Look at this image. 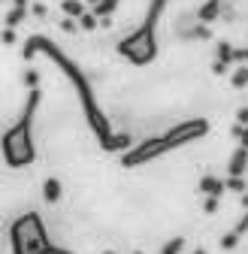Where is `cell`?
Instances as JSON below:
<instances>
[{
  "instance_id": "cell-8",
  "label": "cell",
  "mask_w": 248,
  "mask_h": 254,
  "mask_svg": "<svg viewBox=\"0 0 248 254\" xmlns=\"http://www.w3.org/2000/svg\"><path fill=\"white\" fill-rule=\"evenodd\" d=\"M61 197H64V188H61V182H58L55 176H49V179L43 182V200H46L49 206H55V203H61Z\"/></svg>"
},
{
  "instance_id": "cell-3",
  "label": "cell",
  "mask_w": 248,
  "mask_h": 254,
  "mask_svg": "<svg viewBox=\"0 0 248 254\" xmlns=\"http://www.w3.org/2000/svg\"><path fill=\"white\" fill-rule=\"evenodd\" d=\"M40 85L27 88V100L15 118L12 127H6L3 139H0V154H3L6 167L12 170H24L37 161V142H34V121H37V109H40Z\"/></svg>"
},
{
  "instance_id": "cell-12",
  "label": "cell",
  "mask_w": 248,
  "mask_h": 254,
  "mask_svg": "<svg viewBox=\"0 0 248 254\" xmlns=\"http://www.w3.org/2000/svg\"><path fill=\"white\" fill-rule=\"evenodd\" d=\"M218 206H221V197H206L203 212H206V215H215V212H218Z\"/></svg>"
},
{
  "instance_id": "cell-6",
  "label": "cell",
  "mask_w": 248,
  "mask_h": 254,
  "mask_svg": "<svg viewBox=\"0 0 248 254\" xmlns=\"http://www.w3.org/2000/svg\"><path fill=\"white\" fill-rule=\"evenodd\" d=\"M200 194L203 197H221L224 194V179L221 176H203L200 179Z\"/></svg>"
},
{
  "instance_id": "cell-13",
  "label": "cell",
  "mask_w": 248,
  "mask_h": 254,
  "mask_svg": "<svg viewBox=\"0 0 248 254\" xmlns=\"http://www.w3.org/2000/svg\"><path fill=\"white\" fill-rule=\"evenodd\" d=\"M233 136L239 139V145H242V148H248V127L236 124V127H233Z\"/></svg>"
},
{
  "instance_id": "cell-17",
  "label": "cell",
  "mask_w": 248,
  "mask_h": 254,
  "mask_svg": "<svg viewBox=\"0 0 248 254\" xmlns=\"http://www.w3.org/2000/svg\"><path fill=\"white\" fill-rule=\"evenodd\" d=\"M239 203H242V209L248 212V190H242V197H239Z\"/></svg>"
},
{
  "instance_id": "cell-4",
  "label": "cell",
  "mask_w": 248,
  "mask_h": 254,
  "mask_svg": "<svg viewBox=\"0 0 248 254\" xmlns=\"http://www.w3.org/2000/svg\"><path fill=\"white\" fill-rule=\"evenodd\" d=\"M9 251L12 254H73L49 239L46 221L40 212H24L9 224Z\"/></svg>"
},
{
  "instance_id": "cell-19",
  "label": "cell",
  "mask_w": 248,
  "mask_h": 254,
  "mask_svg": "<svg viewBox=\"0 0 248 254\" xmlns=\"http://www.w3.org/2000/svg\"><path fill=\"white\" fill-rule=\"evenodd\" d=\"M103 254H118V251H103Z\"/></svg>"
},
{
  "instance_id": "cell-11",
  "label": "cell",
  "mask_w": 248,
  "mask_h": 254,
  "mask_svg": "<svg viewBox=\"0 0 248 254\" xmlns=\"http://www.w3.org/2000/svg\"><path fill=\"white\" fill-rule=\"evenodd\" d=\"M236 245H239V236H236V233H233V230H230V233H224V236H221V248H224V251H233V248H236Z\"/></svg>"
},
{
  "instance_id": "cell-10",
  "label": "cell",
  "mask_w": 248,
  "mask_h": 254,
  "mask_svg": "<svg viewBox=\"0 0 248 254\" xmlns=\"http://www.w3.org/2000/svg\"><path fill=\"white\" fill-rule=\"evenodd\" d=\"M182 248H185V239L176 236V239H170V242L161 248V254H182Z\"/></svg>"
},
{
  "instance_id": "cell-2",
  "label": "cell",
  "mask_w": 248,
  "mask_h": 254,
  "mask_svg": "<svg viewBox=\"0 0 248 254\" xmlns=\"http://www.w3.org/2000/svg\"><path fill=\"white\" fill-rule=\"evenodd\" d=\"M206 133H209V121H206V118L182 121V124L170 127L167 133H161V136H148V139H142L139 145H130L127 151L121 154V167H127V170L145 167V164L158 161V157H164V154H170V151H176V148H185V145L203 139Z\"/></svg>"
},
{
  "instance_id": "cell-16",
  "label": "cell",
  "mask_w": 248,
  "mask_h": 254,
  "mask_svg": "<svg viewBox=\"0 0 248 254\" xmlns=\"http://www.w3.org/2000/svg\"><path fill=\"white\" fill-rule=\"evenodd\" d=\"M236 121L245 127V124H248V109H239V112H236Z\"/></svg>"
},
{
  "instance_id": "cell-7",
  "label": "cell",
  "mask_w": 248,
  "mask_h": 254,
  "mask_svg": "<svg viewBox=\"0 0 248 254\" xmlns=\"http://www.w3.org/2000/svg\"><path fill=\"white\" fill-rule=\"evenodd\" d=\"M245 170H248V148L239 145L230 157V164H227V176H245Z\"/></svg>"
},
{
  "instance_id": "cell-5",
  "label": "cell",
  "mask_w": 248,
  "mask_h": 254,
  "mask_svg": "<svg viewBox=\"0 0 248 254\" xmlns=\"http://www.w3.org/2000/svg\"><path fill=\"white\" fill-rule=\"evenodd\" d=\"M164 6H167V0H151V6H148V12H145V21L139 24V30L118 46V52L127 58L130 64H139V67H142V64H148L154 55H158L154 27H158V21H161V15H164Z\"/></svg>"
},
{
  "instance_id": "cell-15",
  "label": "cell",
  "mask_w": 248,
  "mask_h": 254,
  "mask_svg": "<svg viewBox=\"0 0 248 254\" xmlns=\"http://www.w3.org/2000/svg\"><path fill=\"white\" fill-rule=\"evenodd\" d=\"M233 233H236V236H239V239H242V236H245V233H248V212H245V215H242V218H239V221H236V227H233Z\"/></svg>"
},
{
  "instance_id": "cell-1",
  "label": "cell",
  "mask_w": 248,
  "mask_h": 254,
  "mask_svg": "<svg viewBox=\"0 0 248 254\" xmlns=\"http://www.w3.org/2000/svg\"><path fill=\"white\" fill-rule=\"evenodd\" d=\"M40 52H43V55L55 64V67L70 79V85H73V91H76V97H79V103H82L85 121H88V127H91V133L97 136V142L103 145V151H127L130 142H133L130 133H115V130H112V124H109L103 106H100L97 97H94V88H91L88 76H85V73L76 67V64L52 43V40H46V37H30V40H24V46H21V58H24V61H30V58L40 55Z\"/></svg>"
},
{
  "instance_id": "cell-14",
  "label": "cell",
  "mask_w": 248,
  "mask_h": 254,
  "mask_svg": "<svg viewBox=\"0 0 248 254\" xmlns=\"http://www.w3.org/2000/svg\"><path fill=\"white\" fill-rule=\"evenodd\" d=\"M245 85H248V67L236 70V76H233V88H245Z\"/></svg>"
},
{
  "instance_id": "cell-9",
  "label": "cell",
  "mask_w": 248,
  "mask_h": 254,
  "mask_svg": "<svg viewBox=\"0 0 248 254\" xmlns=\"http://www.w3.org/2000/svg\"><path fill=\"white\" fill-rule=\"evenodd\" d=\"M224 190H236V194H242V190H245V179L242 176H227L224 179Z\"/></svg>"
},
{
  "instance_id": "cell-18",
  "label": "cell",
  "mask_w": 248,
  "mask_h": 254,
  "mask_svg": "<svg viewBox=\"0 0 248 254\" xmlns=\"http://www.w3.org/2000/svg\"><path fill=\"white\" fill-rule=\"evenodd\" d=\"M194 254H206V248H197V251H194Z\"/></svg>"
}]
</instances>
